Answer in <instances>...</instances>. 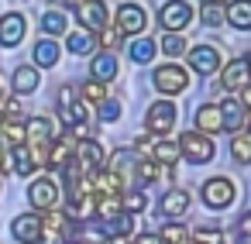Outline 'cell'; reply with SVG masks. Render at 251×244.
<instances>
[{"label":"cell","mask_w":251,"mask_h":244,"mask_svg":"<svg viewBox=\"0 0 251 244\" xmlns=\"http://www.w3.org/2000/svg\"><path fill=\"white\" fill-rule=\"evenodd\" d=\"M66 49L73 52V55H93L100 45H97V31H73L69 38H66Z\"/></svg>","instance_id":"obj_21"},{"label":"cell","mask_w":251,"mask_h":244,"mask_svg":"<svg viewBox=\"0 0 251 244\" xmlns=\"http://www.w3.org/2000/svg\"><path fill=\"white\" fill-rule=\"evenodd\" d=\"M244 124H248V134H251V114H248V117H244Z\"/></svg>","instance_id":"obj_43"},{"label":"cell","mask_w":251,"mask_h":244,"mask_svg":"<svg viewBox=\"0 0 251 244\" xmlns=\"http://www.w3.org/2000/svg\"><path fill=\"white\" fill-rule=\"evenodd\" d=\"M25 141H31V145H49V141H52V121H49V117L28 121V124H25Z\"/></svg>","instance_id":"obj_23"},{"label":"cell","mask_w":251,"mask_h":244,"mask_svg":"<svg viewBox=\"0 0 251 244\" xmlns=\"http://www.w3.org/2000/svg\"><path fill=\"white\" fill-rule=\"evenodd\" d=\"M117 199H121V210H124V213H145V210H148V196H145L141 189H127V193H121Z\"/></svg>","instance_id":"obj_28"},{"label":"cell","mask_w":251,"mask_h":244,"mask_svg":"<svg viewBox=\"0 0 251 244\" xmlns=\"http://www.w3.org/2000/svg\"><path fill=\"white\" fill-rule=\"evenodd\" d=\"M151 83H155V90H158V93H165V97H176V93H182V90L189 86V73H186L182 66L169 62V66H158V69H155Z\"/></svg>","instance_id":"obj_3"},{"label":"cell","mask_w":251,"mask_h":244,"mask_svg":"<svg viewBox=\"0 0 251 244\" xmlns=\"http://www.w3.org/2000/svg\"><path fill=\"white\" fill-rule=\"evenodd\" d=\"M28 203L35 206V210H52L55 203H59V186H55V179H35L31 186H28Z\"/></svg>","instance_id":"obj_9"},{"label":"cell","mask_w":251,"mask_h":244,"mask_svg":"<svg viewBox=\"0 0 251 244\" xmlns=\"http://www.w3.org/2000/svg\"><path fill=\"white\" fill-rule=\"evenodd\" d=\"M134 244H162V241H158V234H141Z\"/></svg>","instance_id":"obj_41"},{"label":"cell","mask_w":251,"mask_h":244,"mask_svg":"<svg viewBox=\"0 0 251 244\" xmlns=\"http://www.w3.org/2000/svg\"><path fill=\"white\" fill-rule=\"evenodd\" d=\"M189 21H193V7L186 0H169V4H162V11H158V24L165 31H182Z\"/></svg>","instance_id":"obj_6"},{"label":"cell","mask_w":251,"mask_h":244,"mask_svg":"<svg viewBox=\"0 0 251 244\" xmlns=\"http://www.w3.org/2000/svg\"><path fill=\"white\" fill-rule=\"evenodd\" d=\"M224 21L237 31H251V0H234L224 11Z\"/></svg>","instance_id":"obj_20"},{"label":"cell","mask_w":251,"mask_h":244,"mask_svg":"<svg viewBox=\"0 0 251 244\" xmlns=\"http://www.w3.org/2000/svg\"><path fill=\"white\" fill-rule=\"evenodd\" d=\"M155 49H158V45H155L148 35H134V38H131V45H127V55H131L134 62H141V66H145V62H151V59H155Z\"/></svg>","instance_id":"obj_25"},{"label":"cell","mask_w":251,"mask_h":244,"mask_svg":"<svg viewBox=\"0 0 251 244\" xmlns=\"http://www.w3.org/2000/svg\"><path fill=\"white\" fill-rule=\"evenodd\" d=\"M230 155L237 165H251V134H234L230 138Z\"/></svg>","instance_id":"obj_29"},{"label":"cell","mask_w":251,"mask_h":244,"mask_svg":"<svg viewBox=\"0 0 251 244\" xmlns=\"http://www.w3.org/2000/svg\"><path fill=\"white\" fill-rule=\"evenodd\" d=\"M176 117H179V110H176L172 100H155L148 107V114H145V127L151 134H169L176 127Z\"/></svg>","instance_id":"obj_4"},{"label":"cell","mask_w":251,"mask_h":244,"mask_svg":"<svg viewBox=\"0 0 251 244\" xmlns=\"http://www.w3.org/2000/svg\"><path fill=\"white\" fill-rule=\"evenodd\" d=\"M148 155H151V158H155L158 165H165V169H176V162L182 158V155H179V145H176V141H151Z\"/></svg>","instance_id":"obj_22"},{"label":"cell","mask_w":251,"mask_h":244,"mask_svg":"<svg viewBox=\"0 0 251 244\" xmlns=\"http://www.w3.org/2000/svg\"><path fill=\"white\" fill-rule=\"evenodd\" d=\"M117 31L121 35H145L148 31V14L141 4H121L117 7Z\"/></svg>","instance_id":"obj_5"},{"label":"cell","mask_w":251,"mask_h":244,"mask_svg":"<svg viewBox=\"0 0 251 244\" xmlns=\"http://www.w3.org/2000/svg\"><path fill=\"white\" fill-rule=\"evenodd\" d=\"M0 114H4L7 121H21V114H25V110H21V103H18V100H7V107L0 110Z\"/></svg>","instance_id":"obj_39"},{"label":"cell","mask_w":251,"mask_h":244,"mask_svg":"<svg viewBox=\"0 0 251 244\" xmlns=\"http://www.w3.org/2000/svg\"><path fill=\"white\" fill-rule=\"evenodd\" d=\"M227 237H224V230L220 227H213V223H206V227H196L193 230V244H224Z\"/></svg>","instance_id":"obj_30"},{"label":"cell","mask_w":251,"mask_h":244,"mask_svg":"<svg viewBox=\"0 0 251 244\" xmlns=\"http://www.w3.org/2000/svg\"><path fill=\"white\" fill-rule=\"evenodd\" d=\"M182 244H186V241H182Z\"/></svg>","instance_id":"obj_47"},{"label":"cell","mask_w":251,"mask_h":244,"mask_svg":"<svg viewBox=\"0 0 251 244\" xmlns=\"http://www.w3.org/2000/svg\"><path fill=\"white\" fill-rule=\"evenodd\" d=\"M244 62H248V76H251V55H248V59H244Z\"/></svg>","instance_id":"obj_44"},{"label":"cell","mask_w":251,"mask_h":244,"mask_svg":"<svg viewBox=\"0 0 251 244\" xmlns=\"http://www.w3.org/2000/svg\"><path fill=\"white\" fill-rule=\"evenodd\" d=\"M79 100H83V103H100V100H107V83H100V79L86 83V86L79 90Z\"/></svg>","instance_id":"obj_33"},{"label":"cell","mask_w":251,"mask_h":244,"mask_svg":"<svg viewBox=\"0 0 251 244\" xmlns=\"http://www.w3.org/2000/svg\"><path fill=\"white\" fill-rule=\"evenodd\" d=\"M0 145H7V148H14V145H25V124H18V121H7V124H4V131H0Z\"/></svg>","instance_id":"obj_31"},{"label":"cell","mask_w":251,"mask_h":244,"mask_svg":"<svg viewBox=\"0 0 251 244\" xmlns=\"http://www.w3.org/2000/svg\"><path fill=\"white\" fill-rule=\"evenodd\" d=\"M203 4H224V0H203Z\"/></svg>","instance_id":"obj_45"},{"label":"cell","mask_w":251,"mask_h":244,"mask_svg":"<svg viewBox=\"0 0 251 244\" xmlns=\"http://www.w3.org/2000/svg\"><path fill=\"white\" fill-rule=\"evenodd\" d=\"M158 241H162V244H182V241H186V230H182L179 223H162Z\"/></svg>","instance_id":"obj_36"},{"label":"cell","mask_w":251,"mask_h":244,"mask_svg":"<svg viewBox=\"0 0 251 244\" xmlns=\"http://www.w3.org/2000/svg\"><path fill=\"white\" fill-rule=\"evenodd\" d=\"M200 196H203V203H206L210 210H227V206L237 199V186H234L227 175H213V179H206V182L200 186Z\"/></svg>","instance_id":"obj_1"},{"label":"cell","mask_w":251,"mask_h":244,"mask_svg":"<svg viewBox=\"0 0 251 244\" xmlns=\"http://www.w3.org/2000/svg\"><path fill=\"white\" fill-rule=\"evenodd\" d=\"M189 69L200 73V76H210L220 69V52L213 45H193L189 49Z\"/></svg>","instance_id":"obj_12"},{"label":"cell","mask_w":251,"mask_h":244,"mask_svg":"<svg viewBox=\"0 0 251 244\" xmlns=\"http://www.w3.org/2000/svg\"><path fill=\"white\" fill-rule=\"evenodd\" d=\"M193 124H196V131H203V134H217V131H224L220 107H217V103H203V107H196Z\"/></svg>","instance_id":"obj_17"},{"label":"cell","mask_w":251,"mask_h":244,"mask_svg":"<svg viewBox=\"0 0 251 244\" xmlns=\"http://www.w3.org/2000/svg\"><path fill=\"white\" fill-rule=\"evenodd\" d=\"M11 237H14L18 244H38V237H42V217H38V213H21V217H14Z\"/></svg>","instance_id":"obj_10"},{"label":"cell","mask_w":251,"mask_h":244,"mask_svg":"<svg viewBox=\"0 0 251 244\" xmlns=\"http://www.w3.org/2000/svg\"><path fill=\"white\" fill-rule=\"evenodd\" d=\"M158 49H162L169 59H176V55H182V52H186V42H182V35H179V31H165V38L158 42Z\"/></svg>","instance_id":"obj_32"},{"label":"cell","mask_w":251,"mask_h":244,"mask_svg":"<svg viewBox=\"0 0 251 244\" xmlns=\"http://www.w3.org/2000/svg\"><path fill=\"white\" fill-rule=\"evenodd\" d=\"M248 83H251L248 62H244V59H230V62L224 66V73H220V86H224V90H244Z\"/></svg>","instance_id":"obj_16"},{"label":"cell","mask_w":251,"mask_h":244,"mask_svg":"<svg viewBox=\"0 0 251 244\" xmlns=\"http://www.w3.org/2000/svg\"><path fill=\"white\" fill-rule=\"evenodd\" d=\"M76 21L86 31L107 28V4H103V0H76Z\"/></svg>","instance_id":"obj_7"},{"label":"cell","mask_w":251,"mask_h":244,"mask_svg":"<svg viewBox=\"0 0 251 244\" xmlns=\"http://www.w3.org/2000/svg\"><path fill=\"white\" fill-rule=\"evenodd\" d=\"M0 97H4V90H0Z\"/></svg>","instance_id":"obj_46"},{"label":"cell","mask_w":251,"mask_h":244,"mask_svg":"<svg viewBox=\"0 0 251 244\" xmlns=\"http://www.w3.org/2000/svg\"><path fill=\"white\" fill-rule=\"evenodd\" d=\"M134 169H138V179H141V182H155V179L162 175V165H158L155 158H145V162H138Z\"/></svg>","instance_id":"obj_35"},{"label":"cell","mask_w":251,"mask_h":244,"mask_svg":"<svg viewBox=\"0 0 251 244\" xmlns=\"http://www.w3.org/2000/svg\"><path fill=\"white\" fill-rule=\"evenodd\" d=\"M220 117H224V131H237V127L244 124V107H241V100L227 97V100L220 103Z\"/></svg>","instance_id":"obj_26"},{"label":"cell","mask_w":251,"mask_h":244,"mask_svg":"<svg viewBox=\"0 0 251 244\" xmlns=\"http://www.w3.org/2000/svg\"><path fill=\"white\" fill-rule=\"evenodd\" d=\"M66 28H69V18H66V11H59V7L42 18V31H49V38H59Z\"/></svg>","instance_id":"obj_27"},{"label":"cell","mask_w":251,"mask_h":244,"mask_svg":"<svg viewBox=\"0 0 251 244\" xmlns=\"http://www.w3.org/2000/svg\"><path fill=\"white\" fill-rule=\"evenodd\" d=\"M31 66L35 69H52L59 59H62V49H59V42L55 38H42V42H35V49H31Z\"/></svg>","instance_id":"obj_15"},{"label":"cell","mask_w":251,"mask_h":244,"mask_svg":"<svg viewBox=\"0 0 251 244\" xmlns=\"http://www.w3.org/2000/svg\"><path fill=\"white\" fill-rule=\"evenodd\" d=\"M186 210H189V193L186 189H169L162 196V213L165 217H182Z\"/></svg>","instance_id":"obj_24"},{"label":"cell","mask_w":251,"mask_h":244,"mask_svg":"<svg viewBox=\"0 0 251 244\" xmlns=\"http://www.w3.org/2000/svg\"><path fill=\"white\" fill-rule=\"evenodd\" d=\"M73 151H76V138L73 134H62V138H55V141L45 145V162L52 169H62L66 162H73Z\"/></svg>","instance_id":"obj_13"},{"label":"cell","mask_w":251,"mask_h":244,"mask_svg":"<svg viewBox=\"0 0 251 244\" xmlns=\"http://www.w3.org/2000/svg\"><path fill=\"white\" fill-rule=\"evenodd\" d=\"M90 73H93V79H100V83L117 79V73H121V66H117V52H93V59H90Z\"/></svg>","instance_id":"obj_14"},{"label":"cell","mask_w":251,"mask_h":244,"mask_svg":"<svg viewBox=\"0 0 251 244\" xmlns=\"http://www.w3.org/2000/svg\"><path fill=\"white\" fill-rule=\"evenodd\" d=\"M237 227H241V237H251V210L241 217V223H237Z\"/></svg>","instance_id":"obj_40"},{"label":"cell","mask_w":251,"mask_h":244,"mask_svg":"<svg viewBox=\"0 0 251 244\" xmlns=\"http://www.w3.org/2000/svg\"><path fill=\"white\" fill-rule=\"evenodd\" d=\"M117 117H121V103H114V100H100V121L110 124V121H117Z\"/></svg>","instance_id":"obj_38"},{"label":"cell","mask_w":251,"mask_h":244,"mask_svg":"<svg viewBox=\"0 0 251 244\" xmlns=\"http://www.w3.org/2000/svg\"><path fill=\"white\" fill-rule=\"evenodd\" d=\"M73 162H76V169L79 172H97V169H103V148H100V141H93V138H86V141H76V151H73Z\"/></svg>","instance_id":"obj_8"},{"label":"cell","mask_w":251,"mask_h":244,"mask_svg":"<svg viewBox=\"0 0 251 244\" xmlns=\"http://www.w3.org/2000/svg\"><path fill=\"white\" fill-rule=\"evenodd\" d=\"M200 21H203V24H210V28L224 24V7H220V4H203V11H200Z\"/></svg>","instance_id":"obj_37"},{"label":"cell","mask_w":251,"mask_h":244,"mask_svg":"<svg viewBox=\"0 0 251 244\" xmlns=\"http://www.w3.org/2000/svg\"><path fill=\"white\" fill-rule=\"evenodd\" d=\"M176 145H179V155H182L189 165H206V162L213 158V141H210L203 131H186Z\"/></svg>","instance_id":"obj_2"},{"label":"cell","mask_w":251,"mask_h":244,"mask_svg":"<svg viewBox=\"0 0 251 244\" xmlns=\"http://www.w3.org/2000/svg\"><path fill=\"white\" fill-rule=\"evenodd\" d=\"M97 45H100L103 52H117V45H121V31H117V28H100Z\"/></svg>","instance_id":"obj_34"},{"label":"cell","mask_w":251,"mask_h":244,"mask_svg":"<svg viewBox=\"0 0 251 244\" xmlns=\"http://www.w3.org/2000/svg\"><path fill=\"white\" fill-rule=\"evenodd\" d=\"M241 107H248V110H251V83L241 90Z\"/></svg>","instance_id":"obj_42"},{"label":"cell","mask_w":251,"mask_h":244,"mask_svg":"<svg viewBox=\"0 0 251 244\" xmlns=\"http://www.w3.org/2000/svg\"><path fill=\"white\" fill-rule=\"evenodd\" d=\"M4 165L14 169L18 175H31L35 172V158H31V148L28 145H14L11 155H4Z\"/></svg>","instance_id":"obj_19"},{"label":"cell","mask_w":251,"mask_h":244,"mask_svg":"<svg viewBox=\"0 0 251 244\" xmlns=\"http://www.w3.org/2000/svg\"><path fill=\"white\" fill-rule=\"evenodd\" d=\"M25 28H28L25 14H18V11L4 14V18H0V45H4V49H18L21 38H25Z\"/></svg>","instance_id":"obj_11"},{"label":"cell","mask_w":251,"mask_h":244,"mask_svg":"<svg viewBox=\"0 0 251 244\" xmlns=\"http://www.w3.org/2000/svg\"><path fill=\"white\" fill-rule=\"evenodd\" d=\"M11 86H14V93H35L42 86V73L35 66H18L11 76Z\"/></svg>","instance_id":"obj_18"}]
</instances>
